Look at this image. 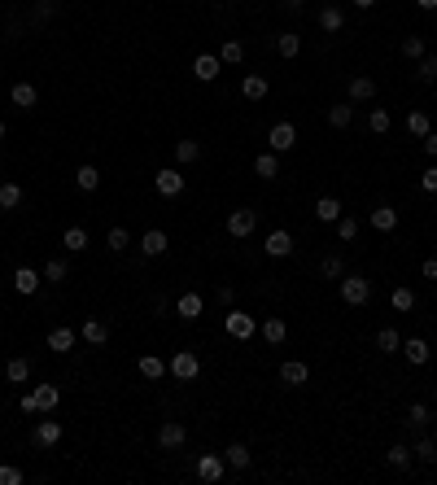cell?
Wrapping results in <instances>:
<instances>
[{"label": "cell", "instance_id": "obj_1", "mask_svg": "<svg viewBox=\"0 0 437 485\" xmlns=\"http://www.w3.org/2000/svg\"><path fill=\"white\" fill-rule=\"evenodd\" d=\"M372 298V280H363V276H341V302L346 306H363Z\"/></svg>", "mask_w": 437, "mask_h": 485}, {"label": "cell", "instance_id": "obj_2", "mask_svg": "<svg viewBox=\"0 0 437 485\" xmlns=\"http://www.w3.org/2000/svg\"><path fill=\"white\" fill-rule=\"evenodd\" d=\"M167 372L175 376V381H197V372H202V359H197L193 350H180V354L167 363Z\"/></svg>", "mask_w": 437, "mask_h": 485}, {"label": "cell", "instance_id": "obj_3", "mask_svg": "<svg viewBox=\"0 0 437 485\" xmlns=\"http://www.w3.org/2000/svg\"><path fill=\"white\" fill-rule=\"evenodd\" d=\"M267 145H271V153H289L293 145H298V127H293V123H276L267 132Z\"/></svg>", "mask_w": 437, "mask_h": 485}, {"label": "cell", "instance_id": "obj_4", "mask_svg": "<svg viewBox=\"0 0 437 485\" xmlns=\"http://www.w3.org/2000/svg\"><path fill=\"white\" fill-rule=\"evenodd\" d=\"M153 184H158L162 197H180L184 193V171L180 167H162L158 175H153Z\"/></svg>", "mask_w": 437, "mask_h": 485}, {"label": "cell", "instance_id": "obj_5", "mask_svg": "<svg viewBox=\"0 0 437 485\" xmlns=\"http://www.w3.org/2000/svg\"><path fill=\"white\" fill-rule=\"evenodd\" d=\"M223 328H228V337L245 341V337H254V315H245V311H228V319H223Z\"/></svg>", "mask_w": 437, "mask_h": 485}, {"label": "cell", "instance_id": "obj_6", "mask_svg": "<svg viewBox=\"0 0 437 485\" xmlns=\"http://www.w3.org/2000/svg\"><path fill=\"white\" fill-rule=\"evenodd\" d=\"M184 442H188V429L180 420H167L158 429V446H162V451H175V446H184Z\"/></svg>", "mask_w": 437, "mask_h": 485}, {"label": "cell", "instance_id": "obj_7", "mask_svg": "<svg viewBox=\"0 0 437 485\" xmlns=\"http://www.w3.org/2000/svg\"><path fill=\"white\" fill-rule=\"evenodd\" d=\"M223 472H228V459L223 455H202L197 459V477L202 481H223Z\"/></svg>", "mask_w": 437, "mask_h": 485}, {"label": "cell", "instance_id": "obj_8", "mask_svg": "<svg viewBox=\"0 0 437 485\" xmlns=\"http://www.w3.org/2000/svg\"><path fill=\"white\" fill-rule=\"evenodd\" d=\"M258 228V210H232L228 215V232L232 236H250Z\"/></svg>", "mask_w": 437, "mask_h": 485}, {"label": "cell", "instance_id": "obj_9", "mask_svg": "<svg viewBox=\"0 0 437 485\" xmlns=\"http://www.w3.org/2000/svg\"><path fill=\"white\" fill-rule=\"evenodd\" d=\"M167 232H162V228H149L145 236H140V254H145V258H158V254H167Z\"/></svg>", "mask_w": 437, "mask_h": 485}, {"label": "cell", "instance_id": "obj_10", "mask_svg": "<svg viewBox=\"0 0 437 485\" xmlns=\"http://www.w3.org/2000/svg\"><path fill=\"white\" fill-rule=\"evenodd\" d=\"M263 250H267L271 258H289V254H293V236H289L285 228H276V232L263 241Z\"/></svg>", "mask_w": 437, "mask_h": 485}, {"label": "cell", "instance_id": "obj_11", "mask_svg": "<svg viewBox=\"0 0 437 485\" xmlns=\"http://www.w3.org/2000/svg\"><path fill=\"white\" fill-rule=\"evenodd\" d=\"M62 442V424L57 420H40L35 424V446H40V451H49V446H57Z\"/></svg>", "mask_w": 437, "mask_h": 485}, {"label": "cell", "instance_id": "obj_12", "mask_svg": "<svg viewBox=\"0 0 437 485\" xmlns=\"http://www.w3.org/2000/svg\"><path fill=\"white\" fill-rule=\"evenodd\" d=\"M31 398H35V407L49 416V411H57V402H62V389H57V385H35Z\"/></svg>", "mask_w": 437, "mask_h": 485}, {"label": "cell", "instance_id": "obj_13", "mask_svg": "<svg viewBox=\"0 0 437 485\" xmlns=\"http://www.w3.org/2000/svg\"><path fill=\"white\" fill-rule=\"evenodd\" d=\"M40 280H44V276H40L35 267H18V271H14V289L22 293V298H31V293L40 289Z\"/></svg>", "mask_w": 437, "mask_h": 485}, {"label": "cell", "instance_id": "obj_14", "mask_svg": "<svg viewBox=\"0 0 437 485\" xmlns=\"http://www.w3.org/2000/svg\"><path fill=\"white\" fill-rule=\"evenodd\" d=\"M403 354H407V363L424 368V363H429V341L424 337H403Z\"/></svg>", "mask_w": 437, "mask_h": 485}, {"label": "cell", "instance_id": "obj_15", "mask_svg": "<svg viewBox=\"0 0 437 485\" xmlns=\"http://www.w3.org/2000/svg\"><path fill=\"white\" fill-rule=\"evenodd\" d=\"M193 75L202 79V84H215V79H219V57H215V53H202V57L193 62Z\"/></svg>", "mask_w": 437, "mask_h": 485}, {"label": "cell", "instance_id": "obj_16", "mask_svg": "<svg viewBox=\"0 0 437 485\" xmlns=\"http://www.w3.org/2000/svg\"><path fill=\"white\" fill-rule=\"evenodd\" d=\"M202 311H206L202 293H180V302H175V315H180V319H197Z\"/></svg>", "mask_w": 437, "mask_h": 485}, {"label": "cell", "instance_id": "obj_17", "mask_svg": "<svg viewBox=\"0 0 437 485\" xmlns=\"http://www.w3.org/2000/svg\"><path fill=\"white\" fill-rule=\"evenodd\" d=\"M223 459H228V468H236V472H245L254 464V455H250V446H245V442H232L228 451H223Z\"/></svg>", "mask_w": 437, "mask_h": 485}, {"label": "cell", "instance_id": "obj_18", "mask_svg": "<svg viewBox=\"0 0 437 485\" xmlns=\"http://www.w3.org/2000/svg\"><path fill=\"white\" fill-rule=\"evenodd\" d=\"M79 337H84L88 346H105V341H110V328H105L101 319H84V328H79Z\"/></svg>", "mask_w": 437, "mask_h": 485}, {"label": "cell", "instance_id": "obj_19", "mask_svg": "<svg viewBox=\"0 0 437 485\" xmlns=\"http://www.w3.org/2000/svg\"><path fill=\"white\" fill-rule=\"evenodd\" d=\"M280 381H285V385H306V381H311V368L298 363V359H289L285 368H280Z\"/></svg>", "mask_w": 437, "mask_h": 485}, {"label": "cell", "instance_id": "obj_20", "mask_svg": "<svg viewBox=\"0 0 437 485\" xmlns=\"http://www.w3.org/2000/svg\"><path fill=\"white\" fill-rule=\"evenodd\" d=\"M372 97H376V79L354 75V79H350V101H372Z\"/></svg>", "mask_w": 437, "mask_h": 485}, {"label": "cell", "instance_id": "obj_21", "mask_svg": "<svg viewBox=\"0 0 437 485\" xmlns=\"http://www.w3.org/2000/svg\"><path fill=\"white\" fill-rule=\"evenodd\" d=\"M372 228H376V232H394V228H398V210H394V206H376V210H372Z\"/></svg>", "mask_w": 437, "mask_h": 485}, {"label": "cell", "instance_id": "obj_22", "mask_svg": "<svg viewBox=\"0 0 437 485\" xmlns=\"http://www.w3.org/2000/svg\"><path fill=\"white\" fill-rule=\"evenodd\" d=\"M315 219H320V223H337L341 219V201L337 197H320V201H315Z\"/></svg>", "mask_w": 437, "mask_h": 485}, {"label": "cell", "instance_id": "obj_23", "mask_svg": "<svg viewBox=\"0 0 437 485\" xmlns=\"http://www.w3.org/2000/svg\"><path fill=\"white\" fill-rule=\"evenodd\" d=\"M49 350H53V354L75 350V328H53V333H49Z\"/></svg>", "mask_w": 437, "mask_h": 485}, {"label": "cell", "instance_id": "obj_24", "mask_svg": "<svg viewBox=\"0 0 437 485\" xmlns=\"http://www.w3.org/2000/svg\"><path fill=\"white\" fill-rule=\"evenodd\" d=\"M136 368H140V376H145V381H162V376H167V363H162L158 354H145Z\"/></svg>", "mask_w": 437, "mask_h": 485}, {"label": "cell", "instance_id": "obj_25", "mask_svg": "<svg viewBox=\"0 0 437 485\" xmlns=\"http://www.w3.org/2000/svg\"><path fill=\"white\" fill-rule=\"evenodd\" d=\"M9 101H14L18 110H35V101H40V92H35L31 84H14V92H9Z\"/></svg>", "mask_w": 437, "mask_h": 485}, {"label": "cell", "instance_id": "obj_26", "mask_svg": "<svg viewBox=\"0 0 437 485\" xmlns=\"http://www.w3.org/2000/svg\"><path fill=\"white\" fill-rule=\"evenodd\" d=\"M254 171H258V180H276V175H280V158H276V153H258Z\"/></svg>", "mask_w": 437, "mask_h": 485}, {"label": "cell", "instance_id": "obj_27", "mask_svg": "<svg viewBox=\"0 0 437 485\" xmlns=\"http://www.w3.org/2000/svg\"><path fill=\"white\" fill-rule=\"evenodd\" d=\"M241 92H245V101H263L267 97V79L263 75H245L241 79Z\"/></svg>", "mask_w": 437, "mask_h": 485}, {"label": "cell", "instance_id": "obj_28", "mask_svg": "<svg viewBox=\"0 0 437 485\" xmlns=\"http://www.w3.org/2000/svg\"><path fill=\"white\" fill-rule=\"evenodd\" d=\"M27 376H31V363L27 359H9L5 363V381L9 385H27Z\"/></svg>", "mask_w": 437, "mask_h": 485}, {"label": "cell", "instance_id": "obj_29", "mask_svg": "<svg viewBox=\"0 0 437 485\" xmlns=\"http://www.w3.org/2000/svg\"><path fill=\"white\" fill-rule=\"evenodd\" d=\"M202 158V145H197V140H175V162H180V167H188V162H197Z\"/></svg>", "mask_w": 437, "mask_h": 485}, {"label": "cell", "instance_id": "obj_30", "mask_svg": "<svg viewBox=\"0 0 437 485\" xmlns=\"http://www.w3.org/2000/svg\"><path fill=\"white\" fill-rule=\"evenodd\" d=\"M346 27V14H341L337 5H324L320 9V31H341Z\"/></svg>", "mask_w": 437, "mask_h": 485}, {"label": "cell", "instance_id": "obj_31", "mask_svg": "<svg viewBox=\"0 0 437 485\" xmlns=\"http://www.w3.org/2000/svg\"><path fill=\"white\" fill-rule=\"evenodd\" d=\"M376 346H381L385 354H403V337H398V328H381V333H376Z\"/></svg>", "mask_w": 437, "mask_h": 485}, {"label": "cell", "instance_id": "obj_32", "mask_svg": "<svg viewBox=\"0 0 437 485\" xmlns=\"http://www.w3.org/2000/svg\"><path fill=\"white\" fill-rule=\"evenodd\" d=\"M75 184L84 188V193H97V188H101V171L97 167H79L75 171Z\"/></svg>", "mask_w": 437, "mask_h": 485}, {"label": "cell", "instance_id": "obj_33", "mask_svg": "<svg viewBox=\"0 0 437 485\" xmlns=\"http://www.w3.org/2000/svg\"><path fill=\"white\" fill-rule=\"evenodd\" d=\"M285 337H289V324H285V319H267V324H263V341H271V346H280Z\"/></svg>", "mask_w": 437, "mask_h": 485}, {"label": "cell", "instance_id": "obj_34", "mask_svg": "<svg viewBox=\"0 0 437 485\" xmlns=\"http://www.w3.org/2000/svg\"><path fill=\"white\" fill-rule=\"evenodd\" d=\"M407 132L424 140V136L433 132V127H429V114H424V110H411V114H407Z\"/></svg>", "mask_w": 437, "mask_h": 485}, {"label": "cell", "instance_id": "obj_35", "mask_svg": "<svg viewBox=\"0 0 437 485\" xmlns=\"http://www.w3.org/2000/svg\"><path fill=\"white\" fill-rule=\"evenodd\" d=\"M62 245H66L70 254L88 250V232H84V228H66V232H62Z\"/></svg>", "mask_w": 437, "mask_h": 485}, {"label": "cell", "instance_id": "obj_36", "mask_svg": "<svg viewBox=\"0 0 437 485\" xmlns=\"http://www.w3.org/2000/svg\"><path fill=\"white\" fill-rule=\"evenodd\" d=\"M22 206V188L18 184H0V210H18Z\"/></svg>", "mask_w": 437, "mask_h": 485}, {"label": "cell", "instance_id": "obj_37", "mask_svg": "<svg viewBox=\"0 0 437 485\" xmlns=\"http://www.w3.org/2000/svg\"><path fill=\"white\" fill-rule=\"evenodd\" d=\"M350 118H354V101L333 105V110H328V123H333V127H350Z\"/></svg>", "mask_w": 437, "mask_h": 485}, {"label": "cell", "instance_id": "obj_38", "mask_svg": "<svg viewBox=\"0 0 437 485\" xmlns=\"http://www.w3.org/2000/svg\"><path fill=\"white\" fill-rule=\"evenodd\" d=\"M241 57H245V44H241V40H228V44L219 49V62H228V66H236Z\"/></svg>", "mask_w": 437, "mask_h": 485}, {"label": "cell", "instance_id": "obj_39", "mask_svg": "<svg viewBox=\"0 0 437 485\" xmlns=\"http://www.w3.org/2000/svg\"><path fill=\"white\" fill-rule=\"evenodd\" d=\"M320 271H324V280H341V276H346V263H341L337 254H328L324 263H320Z\"/></svg>", "mask_w": 437, "mask_h": 485}, {"label": "cell", "instance_id": "obj_40", "mask_svg": "<svg viewBox=\"0 0 437 485\" xmlns=\"http://www.w3.org/2000/svg\"><path fill=\"white\" fill-rule=\"evenodd\" d=\"M276 49H280V57H298L302 53V40H298V35H280V40H276Z\"/></svg>", "mask_w": 437, "mask_h": 485}, {"label": "cell", "instance_id": "obj_41", "mask_svg": "<svg viewBox=\"0 0 437 485\" xmlns=\"http://www.w3.org/2000/svg\"><path fill=\"white\" fill-rule=\"evenodd\" d=\"M66 263H62V258H53V263H44V280H49V285H62V280H66Z\"/></svg>", "mask_w": 437, "mask_h": 485}, {"label": "cell", "instance_id": "obj_42", "mask_svg": "<svg viewBox=\"0 0 437 485\" xmlns=\"http://www.w3.org/2000/svg\"><path fill=\"white\" fill-rule=\"evenodd\" d=\"M333 228H337V236H341V241H354V236H359V219H350V215H341V219L333 223Z\"/></svg>", "mask_w": 437, "mask_h": 485}, {"label": "cell", "instance_id": "obj_43", "mask_svg": "<svg viewBox=\"0 0 437 485\" xmlns=\"http://www.w3.org/2000/svg\"><path fill=\"white\" fill-rule=\"evenodd\" d=\"M429 420H433V416H429V407H424V402H411V407H407V424H416V429H424Z\"/></svg>", "mask_w": 437, "mask_h": 485}, {"label": "cell", "instance_id": "obj_44", "mask_svg": "<svg viewBox=\"0 0 437 485\" xmlns=\"http://www.w3.org/2000/svg\"><path fill=\"white\" fill-rule=\"evenodd\" d=\"M105 245H110V250L118 254V250H127V245H132V236H127V228H110V236H105Z\"/></svg>", "mask_w": 437, "mask_h": 485}, {"label": "cell", "instance_id": "obj_45", "mask_svg": "<svg viewBox=\"0 0 437 485\" xmlns=\"http://www.w3.org/2000/svg\"><path fill=\"white\" fill-rule=\"evenodd\" d=\"M411 306H416V293H411L407 285H398L394 289V311H411Z\"/></svg>", "mask_w": 437, "mask_h": 485}, {"label": "cell", "instance_id": "obj_46", "mask_svg": "<svg viewBox=\"0 0 437 485\" xmlns=\"http://www.w3.org/2000/svg\"><path fill=\"white\" fill-rule=\"evenodd\" d=\"M411 455H420L424 464H437V442H429V437H420V442H416V451H411Z\"/></svg>", "mask_w": 437, "mask_h": 485}, {"label": "cell", "instance_id": "obj_47", "mask_svg": "<svg viewBox=\"0 0 437 485\" xmlns=\"http://www.w3.org/2000/svg\"><path fill=\"white\" fill-rule=\"evenodd\" d=\"M385 459H389V464H394V468H407V464H411V451H407V446H398V442H394V446H389V455H385Z\"/></svg>", "mask_w": 437, "mask_h": 485}, {"label": "cell", "instance_id": "obj_48", "mask_svg": "<svg viewBox=\"0 0 437 485\" xmlns=\"http://www.w3.org/2000/svg\"><path fill=\"white\" fill-rule=\"evenodd\" d=\"M416 75L424 79V84H433V79H437V57H433V53L420 57V70H416Z\"/></svg>", "mask_w": 437, "mask_h": 485}, {"label": "cell", "instance_id": "obj_49", "mask_svg": "<svg viewBox=\"0 0 437 485\" xmlns=\"http://www.w3.org/2000/svg\"><path fill=\"white\" fill-rule=\"evenodd\" d=\"M368 127H372L376 136H385V132H389V114H385V110H372V114H368Z\"/></svg>", "mask_w": 437, "mask_h": 485}, {"label": "cell", "instance_id": "obj_50", "mask_svg": "<svg viewBox=\"0 0 437 485\" xmlns=\"http://www.w3.org/2000/svg\"><path fill=\"white\" fill-rule=\"evenodd\" d=\"M0 485H22V468H14V464H0Z\"/></svg>", "mask_w": 437, "mask_h": 485}, {"label": "cell", "instance_id": "obj_51", "mask_svg": "<svg viewBox=\"0 0 437 485\" xmlns=\"http://www.w3.org/2000/svg\"><path fill=\"white\" fill-rule=\"evenodd\" d=\"M403 53L420 62V57H424V40H420V35H407V40H403Z\"/></svg>", "mask_w": 437, "mask_h": 485}, {"label": "cell", "instance_id": "obj_52", "mask_svg": "<svg viewBox=\"0 0 437 485\" xmlns=\"http://www.w3.org/2000/svg\"><path fill=\"white\" fill-rule=\"evenodd\" d=\"M420 188H424V193H433V197H437V167H429V171L420 175Z\"/></svg>", "mask_w": 437, "mask_h": 485}, {"label": "cell", "instance_id": "obj_53", "mask_svg": "<svg viewBox=\"0 0 437 485\" xmlns=\"http://www.w3.org/2000/svg\"><path fill=\"white\" fill-rule=\"evenodd\" d=\"M420 276H424V280H437V258H424V263H420Z\"/></svg>", "mask_w": 437, "mask_h": 485}, {"label": "cell", "instance_id": "obj_54", "mask_svg": "<svg viewBox=\"0 0 437 485\" xmlns=\"http://www.w3.org/2000/svg\"><path fill=\"white\" fill-rule=\"evenodd\" d=\"M18 407L27 411V416H40V407H35V398H31V394H22V398H18Z\"/></svg>", "mask_w": 437, "mask_h": 485}, {"label": "cell", "instance_id": "obj_55", "mask_svg": "<svg viewBox=\"0 0 437 485\" xmlns=\"http://www.w3.org/2000/svg\"><path fill=\"white\" fill-rule=\"evenodd\" d=\"M35 18H53V0H40V5H35Z\"/></svg>", "mask_w": 437, "mask_h": 485}, {"label": "cell", "instance_id": "obj_56", "mask_svg": "<svg viewBox=\"0 0 437 485\" xmlns=\"http://www.w3.org/2000/svg\"><path fill=\"white\" fill-rule=\"evenodd\" d=\"M424 149H429V158H437V132L424 136Z\"/></svg>", "mask_w": 437, "mask_h": 485}, {"label": "cell", "instance_id": "obj_57", "mask_svg": "<svg viewBox=\"0 0 437 485\" xmlns=\"http://www.w3.org/2000/svg\"><path fill=\"white\" fill-rule=\"evenodd\" d=\"M416 5H420V9H429V14H433V9H437V0H416Z\"/></svg>", "mask_w": 437, "mask_h": 485}, {"label": "cell", "instance_id": "obj_58", "mask_svg": "<svg viewBox=\"0 0 437 485\" xmlns=\"http://www.w3.org/2000/svg\"><path fill=\"white\" fill-rule=\"evenodd\" d=\"M285 5H289V9H293V14H298V9H302V5H306V0H285Z\"/></svg>", "mask_w": 437, "mask_h": 485}, {"label": "cell", "instance_id": "obj_59", "mask_svg": "<svg viewBox=\"0 0 437 485\" xmlns=\"http://www.w3.org/2000/svg\"><path fill=\"white\" fill-rule=\"evenodd\" d=\"M350 5H359V9H372V5H376V0H350Z\"/></svg>", "mask_w": 437, "mask_h": 485}, {"label": "cell", "instance_id": "obj_60", "mask_svg": "<svg viewBox=\"0 0 437 485\" xmlns=\"http://www.w3.org/2000/svg\"><path fill=\"white\" fill-rule=\"evenodd\" d=\"M0 140H5V123H0Z\"/></svg>", "mask_w": 437, "mask_h": 485}, {"label": "cell", "instance_id": "obj_61", "mask_svg": "<svg viewBox=\"0 0 437 485\" xmlns=\"http://www.w3.org/2000/svg\"><path fill=\"white\" fill-rule=\"evenodd\" d=\"M433 442H437V424H433Z\"/></svg>", "mask_w": 437, "mask_h": 485}]
</instances>
